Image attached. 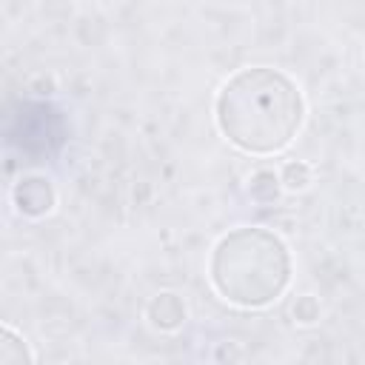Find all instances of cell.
<instances>
[{
    "instance_id": "6da1fadb",
    "label": "cell",
    "mask_w": 365,
    "mask_h": 365,
    "mask_svg": "<svg viewBox=\"0 0 365 365\" xmlns=\"http://www.w3.org/2000/svg\"><path fill=\"white\" fill-rule=\"evenodd\" d=\"M214 120L240 151L277 154L297 137L305 120L302 91L279 68L248 66L222 83Z\"/></svg>"
},
{
    "instance_id": "7a4b0ae2",
    "label": "cell",
    "mask_w": 365,
    "mask_h": 365,
    "mask_svg": "<svg viewBox=\"0 0 365 365\" xmlns=\"http://www.w3.org/2000/svg\"><path fill=\"white\" fill-rule=\"evenodd\" d=\"M208 274L217 294L231 305L265 308L291 279V254L274 231L240 225L214 245Z\"/></svg>"
},
{
    "instance_id": "3957f363",
    "label": "cell",
    "mask_w": 365,
    "mask_h": 365,
    "mask_svg": "<svg viewBox=\"0 0 365 365\" xmlns=\"http://www.w3.org/2000/svg\"><path fill=\"white\" fill-rule=\"evenodd\" d=\"M11 197H14L17 211L26 214V217L48 214L51 205H54V188L43 177H26V180H20L14 185V191H11Z\"/></svg>"
},
{
    "instance_id": "277c9868",
    "label": "cell",
    "mask_w": 365,
    "mask_h": 365,
    "mask_svg": "<svg viewBox=\"0 0 365 365\" xmlns=\"http://www.w3.org/2000/svg\"><path fill=\"white\" fill-rule=\"evenodd\" d=\"M0 359L3 365H31V351L11 325H3V356Z\"/></svg>"
},
{
    "instance_id": "5b68a950",
    "label": "cell",
    "mask_w": 365,
    "mask_h": 365,
    "mask_svg": "<svg viewBox=\"0 0 365 365\" xmlns=\"http://www.w3.org/2000/svg\"><path fill=\"white\" fill-rule=\"evenodd\" d=\"M282 182L288 188H305L311 182V168L305 163H288L282 171Z\"/></svg>"
}]
</instances>
